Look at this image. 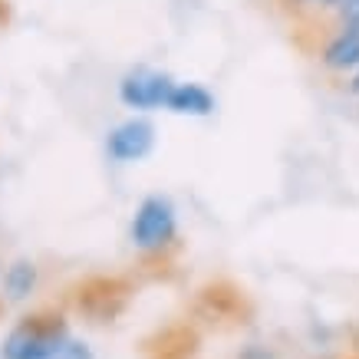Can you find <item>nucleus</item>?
Masks as SVG:
<instances>
[{
  "mask_svg": "<svg viewBox=\"0 0 359 359\" xmlns=\"http://www.w3.org/2000/svg\"><path fill=\"white\" fill-rule=\"evenodd\" d=\"M53 359H96V356H93V349H89L83 339H73V337H69L63 343V349H60Z\"/></svg>",
  "mask_w": 359,
  "mask_h": 359,
  "instance_id": "nucleus-10",
  "label": "nucleus"
},
{
  "mask_svg": "<svg viewBox=\"0 0 359 359\" xmlns=\"http://www.w3.org/2000/svg\"><path fill=\"white\" fill-rule=\"evenodd\" d=\"M36 277H40V271H36V264L33 261H27V257L13 261L11 267L4 271V297L13 300V304L27 300V297L36 290Z\"/></svg>",
  "mask_w": 359,
  "mask_h": 359,
  "instance_id": "nucleus-8",
  "label": "nucleus"
},
{
  "mask_svg": "<svg viewBox=\"0 0 359 359\" xmlns=\"http://www.w3.org/2000/svg\"><path fill=\"white\" fill-rule=\"evenodd\" d=\"M155 145V126L149 119H126L106 135V155L112 162H139L152 152Z\"/></svg>",
  "mask_w": 359,
  "mask_h": 359,
  "instance_id": "nucleus-6",
  "label": "nucleus"
},
{
  "mask_svg": "<svg viewBox=\"0 0 359 359\" xmlns=\"http://www.w3.org/2000/svg\"><path fill=\"white\" fill-rule=\"evenodd\" d=\"M132 244L145 254H158V250L172 248L178 238V215L175 205L165 195H149L142 198V205L132 215Z\"/></svg>",
  "mask_w": 359,
  "mask_h": 359,
  "instance_id": "nucleus-2",
  "label": "nucleus"
},
{
  "mask_svg": "<svg viewBox=\"0 0 359 359\" xmlns=\"http://www.w3.org/2000/svg\"><path fill=\"white\" fill-rule=\"evenodd\" d=\"M129 280H122V277H93V280L79 287L76 306L79 313H86L93 323H112L129 306Z\"/></svg>",
  "mask_w": 359,
  "mask_h": 359,
  "instance_id": "nucleus-3",
  "label": "nucleus"
},
{
  "mask_svg": "<svg viewBox=\"0 0 359 359\" xmlns=\"http://www.w3.org/2000/svg\"><path fill=\"white\" fill-rule=\"evenodd\" d=\"M316 60L327 73L337 76L359 73V23H333V30L316 50Z\"/></svg>",
  "mask_w": 359,
  "mask_h": 359,
  "instance_id": "nucleus-5",
  "label": "nucleus"
},
{
  "mask_svg": "<svg viewBox=\"0 0 359 359\" xmlns=\"http://www.w3.org/2000/svg\"><path fill=\"white\" fill-rule=\"evenodd\" d=\"M330 17H333V23H359V0H343Z\"/></svg>",
  "mask_w": 359,
  "mask_h": 359,
  "instance_id": "nucleus-11",
  "label": "nucleus"
},
{
  "mask_svg": "<svg viewBox=\"0 0 359 359\" xmlns=\"http://www.w3.org/2000/svg\"><path fill=\"white\" fill-rule=\"evenodd\" d=\"M215 96L208 93L201 83H178L172 89V96L165 102V109L178 112V116H211L215 112Z\"/></svg>",
  "mask_w": 359,
  "mask_h": 359,
  "instance_id": "nucleus-7",
  "label": "nucleus"
},
{
  "mask_svg": "<svg viewBox=\"0 0 359 359\" xmlns=\"http://www.w3.org/2000/svg\"><path fill=\"white\" fill-rule=\"evenodd\" d=\"M280 4L290 17H320V13H333L343 0H280Z\"/></svg>",
  "mask_w": 359,
  "mask_h": 359,
  "instance_id": "nucleus-9",
  "label": "nucleus"
},
{
  "mask_svg": "<svg viewBox=\"0 0 359 359\" xmlns=\"http://www.w3.org/2000/svg\"><path fill=\"white\" fill-rule=\"evenodd\" d=\"M238 359H277L271 346H261V343H248V346L238 353Z\"/></svg>",
  "mask_w": 359,
  "mask_h": 359,
  "instance_id": "nucleus-12",
  "label": "nucleus"
},
{
  "mask_svg": "<svg viewBox=\"0 0 359 359\" xmlns=\"http://www.w3.org/2000/svg\"><path fill=\"white\" fill-rule=\"evenodd\" d=\"M175 86H178V83H175L168 73L139 66V69H129V73L122 76L119 99L129 106V109H162Z\"/></svg>",
  "mask_w": 359,
  "mask_h": 359,
  "instance_id": "nucleus-4",
  "label": "nucleus"
},
{
  "mask_svg": "<svg viewBox=\"0 0 359 359\" xmlns=\"http://www.w3.org/2000/svg\"><path fill=\"white\" fill-rule=\"evenodd\" d=\"M349 93H356L359 96V73H353V79H349Z\"/></svg>",
  "mask_w": 359,
  "mask_h": 359,
  "instance_id": "nucleus-13",
  "label": "nucleus"
},
{
  "mask_svg": "<svg viewBox=\"0 0 359 359\" xmlns=\"http://www.w3.org/2000/svg\"><path fill=\"white\" fill-rule=\"evenodd\" d=\"M69 339V323L63 313L40 310L23 316L20 323L4 337L0 356L4 359H53Z\"/></svg>",
  "mask_w": 359,
  "mask_h": 359,
  "instance_id": "nucleus-1",
  "label": "nucleus"
}]
</instances>
